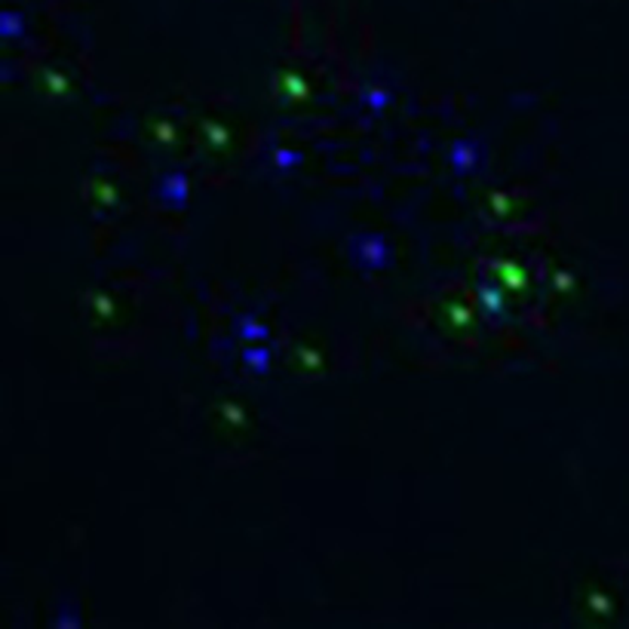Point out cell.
<instances>
[{"label":"cell","mask_w":629,"mask_h":629,"mask_svg":"<svg viewBox=\"0 0 629 629\" xmlns=\"http://www.w3.org/2000/svg\"><path fill=\"white\" fill-rule=\"evenodd\" d=\"M439 319L454 338H473L480 332V304L470 301L467 295L451 292L439 304Z\"/></svg>","instance_id":"1"},{"label":"cell","mask_w":629,"mask_h":629,"mask_svg":"<svg viewBox=\"0 0 629 629\" xmlns=\"http://www.w3.org/2000/svg\"><path fill=\"white\" fill-rule=\"evenodd\" d=\"M488 273L507 295H525L531 289V273L525 268L523 261L516 258H492L488 265Z\"/></svg>","instance_id":"2"},{"label":"cell","mask_w":629,"mask_h":629,"mask_svg":"<svg viewBox=\"0 0 629 629\" xmlns=\"http://www.w3.org/2000/svg\"><path fill=\"white\" fill-rule=\"evenodd\" d=\"M203 142H206L212 150H225L227 145H231V133H227V126H222V123H206Z\"/></svg>","instance_id":"3"},{"label":"cell","mask_w":629,"mask_h":629,"mask_svg":"<svg viewBox=\"0 0 629 629\" xmlns=\"http://www.w3.org/2000/svg\"><path fill=\"white\" fill-rule=\"evenodd\" d=\"M488 210L495 212L497 218H509L516 212V196L513 194H492L488 196Z\"/></svg>","instance_id":"4"},{"label":"cell","mask_w":629,"mask_h":629,"mask_svg":"<svg viewBox=\"0 0 629 629\" xmlns=\"http://www.w3.org/2000/svg\"><path fill=\"white\" fill-rule=\"evenodd\" d=\"M553 285H555V289H559V292H569V289H571V277H569V273H562V270H559V273H555V277H553Z\"/></svg>","instance_id":"5"}]
</instances>
